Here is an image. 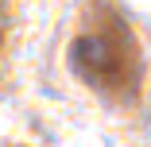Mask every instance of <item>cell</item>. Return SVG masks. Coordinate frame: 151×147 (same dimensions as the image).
<instances>
[{
    "label": "cell",
    "mask_w": 151,
    "mask_h": 147,
    "mask_svg": "<svg viewBox=\"0 0 151 147\" xmlns=\"http://www.w3.org/2000/svg\"><path fill=\"white\" fill-rule=\"evenodd\" d=\"M74 74L97 93H132L136 89V43L120 19H105L101 27L81 31L70 47Z\"/></svg>",
    "instance_id": "1"
}]
</instances>
